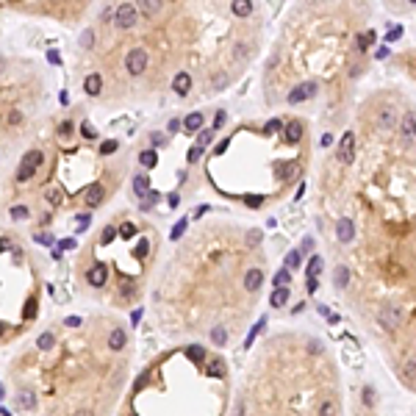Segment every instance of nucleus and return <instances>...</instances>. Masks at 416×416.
<instances>
[{
  "mask_svg": "<svg viewBox=\"0 0 416 416\" xmlns=\"http://www.w3.org/2000/svg\"><path fill=\"white\" fill-rule=\"evenodd\" d=\"M61 328L64 336H59L56 330H42L36 336L34 350L42 358V364H31L22 358L17 361L25 366H36L39 380L20 383L14 391V408L36 414L42 411V405L56 402L53 408L56 416H75L81 411L100 416L106 397L114 394L125 380V366L114 364V358L122 352L109 355L106 361L97 358L94 341L100 339L106 325L100 333H86V319L72 314L61 319Z\"/></svg>",
  "mask_w": 416,
  "mask_h": 416,
  "instance_id": "obj_1",
  "label": "nucleus"
},
{
  "mask_svg": "<svg viewBox=\"0 0 416 416\" xmlns=\"http://www.w3.org/2000/svg\"><path fill=\"white\" fill-rule=\"evenodd\" d=\"M39 164H44V153H42V150H28V153L22 155L20 170H17V180H20V183L28 180V178H34V172L39 170Z\"/></svg>",
  "mask_w": 416,
  "mask_h": 416,
  "instance_id": "obj_2",
  "label": "nucleus"
},
{
  "mask_svg": "<svg viewBox=\"0 0 416 416\" xmlns=\"http://www.w3.org/2000/svg\"><path fill=\"white\" fill-rule=\"evenodd\" d=\"M336 158H339V164H355V131H347L341 136Z\"/></svg>",
  "mask_w": 416,
  "mask_h": 416,
  "instance_id": "obj_3",
  "label": "nucleus"
},
{
  "mask_svg": "<svg viewBox=\"0 0 416 416\" xmlns=\"http://www.w3.org/2000/svg\"><path fill=\"white\" fill-rule=\"evenodd\" d=\"M316 92H319V84H316V81H303V84H297L291 89L286 100H289L291 106H300V103H306L308 97H314Z\"/></svg>",
  "mask_w": 416,
  "mask_h": 416,
  "instance_id": "obj_4",
  "label": "nucleus"
},
{
  "mask_svg": "<svg viewBox=\"0 0 416 416\" xmlns=\"http://www.w3.org/2000/svg\"><path fill=\"white\" fill-rule=\"evenodd\" d=\"M147 67V50H142V47H136V50H131L125 56V69L131 72V75H142Z\"/></svg>",
  "mask_w": 416,
  "mask_h": 416,
  "instance_id": "obj_5",
  "label": "nucleus"
},
{
  "mask_svg": "<svg viewBox=\"0 0 416 416\" xmlns=\"http://www.w3.org/2000/svg\"><path fill=\"white\" fill-rule=\"evenodd\" d=\"M399 139L405 145H416V111H408L405 117L399 119Z\"/></svg>",
  "mask_w": 416,
  "mask_h": 416,
  "instance_id": "obj_6",
  "label": "nucleus"
},
{
  "mask_svg": "<svg viewBox=\"0 0 416 416\" xmlns=\"http://www.w3.org/2000/svg\"><path fill=\"white\" fill-rule=\"evenodd\" d=\"M136 22V9H133V3H122L117 9V14H114V25L122 28V31H128V28H133Z\"/></svg>",
  "mask_w": 416,
  "mask_h": 416,
  "instance_id": "obj_7",
  "label": "nucleus"
},
{
  "mask_svg": "<svg viewBox=\"0 0 416 416\" xmlns=\"http://www.w3.org/2000/svg\"><path fill=\"white\" fill-rule=\"evenodd\" d=\"M303 133H306V125H303L300 119H289V122L283 125V139H286L289 145H300V142H303Z\"/></svg>",
  "mask_w": 416,
  "mask_h": 416,
  "instance_id": "obj_8",
  "label": "nucleus"
},
{
  "mask_svg": "<svg viewBox=\"0 0 416 416\" xmlns=\"http://www.w3.org/2000/svg\"><path fill=\"white\" fill-rule=\"evenodd\" d=\"M106 200V189L100 186V183H92V186L86 189V195H84V203L86 208H97V205Z\"/></svg>",
  "mask_w": 416,
  "mask_h": 416,
  "instance_id": "obj_9",
  "label": "nucleus"
},
{
  "mask_svg": "<svg viewBox=\"0 0 416 416\" xmlns=\"http://www.w3.org/2000/svg\"><path fill=\"white\" fill-rule=\"evenodd\" d=\"M397 111L391 109V106H380L377 109V125L380 128H394V122H397Z\"/></svg>",
  "mask_w": 416,
  "mask_h": 416,
  "instance_id": "obj_10",
  "label": "nucleus"
},
{
  "mask_svg": "<svg viewBox=\"0 0 416 416\" xmlns=\"http://www.w3.org/2000/svg\"><path fill=\"white\" fill-rule=\"evenodd\" d=\"M172 89H175V94L186 97L189 89H192V75H189V72H178V75H175V81H172Z\"/></svg>",
  "mask_w": 416,
  "mask_h": 416,
  "instance_id": "obj_11",
  "label": "nucleus"
},
{
  "mask_svg": "<svg viewBox=\"0 0 416 416\" xmlns=\"http://www.w3.org/2000/svg\"><path fill=\"white\" fill-rule=\"evenodd\" d=\"M399 377L411 386H416V358H408L405 364L399 366Z\"/></svg>",
  "mask_w": 416,
  "mask_h": 416,
  "instance_id": "obj_12",
  "label": "nucleus"
},
{
  "mask_svg": "<svg viewBox=\"0 0 416 416\" xmlns=\"http://www.w3.org/2000/svg\"><path fill=\"white\" fill-rule=\"evenodd\" d=\"M230 11H233L236 17H250V14H253V0H233V3H230Z\"/></svg>",
  "mask_w": 416,
  "mask_h": 416,
  "instance_id": "obj_13",
  "label": "nucleus"
},
{
  "mask_svg": "<svg viewBox=\"0 0 416 416\" xmlns=\"http://www.w3.org/2000/svg\"><path fill=\"white\" fill-rule=\"evenodd\" d=\"M377 39V31H364V34H358L355 36V50L358 53H366V47Z\"/></svg>",
  "mask_w": 416,
  "mask_h": 416,
  "instance_id": "obj_14",
  "label": "nucleus"
},
{
  "mask_svg": "<svg viewBox=\"0 0 416 416\" xmlns=\"http://www.w3.org/2000/svg\"><path fill=\"white\" fill-rule=\"evenodd\" d=\"M136 9H142L147 17H155V14L164 9V0H139V6H136Z\"/></svg>",
  "mask_w": 416,
  "mask_h": 416,
  "instance_id": "obj_15",
  "label": "nucleus"
},
{
  "mask_svg": "<svg viewBox=\"0 0 416 416\" xmlns=\"http://www.w3.org/2000/svg\"><path fill=\"white\" fill-rule=\"evenodd\" d=\"M147 192H150V180H147V175H145V172L133 175V195L136 197H145Z\"/></svg>",
  "mask_w": 416,
  "mask_h": 416,
  "instance_id": "obj_16",
  "label": "nucleus"
},
{
  "mask_svg": "<svg viewBox=\"0 0 416 416\" xmlns=\"http://www.w3.org/2000/svg\"><path fill=\"white\" fill-rule=\"evenodd\" d=\"M200 128H203V114H200V111H192V114L183 119V131L195 133V131H200Z\"/></svg>",
  "mask_w": 416,
  "mask_h": 416,
  "instance_id": "obj_17",
  "label": "nucleus"
},
{
  "mask_svg": "<svg viewBox=\"0 0 416 416\" xmlns=\"http://www.w3.org/2000/svg\"><path fill=\"white\" fill-rule=\"evenodd\" d=\"M100 89H103V78L100 75H89L84 81V92L86 94H92L94 97V94H100Z\"/></svg>",
  "mask_w": 416,
  "mask_h": 416,
  "instance_id": "obj_18",
  "label": "nucleus"
},
{
  "mask_svg": "<svg viewBox=\"0 0 416 416\" xmlns=\"http://www.w3.org/2000/svg\"><path fill=\"white\" fill-rule=\"evenodd\" d=\"M316 416H339V402H336V399H322V402H319V414Z\"/></svg>",
  "mask_w": 416,
  "mask_h": 416,
  "instance_id": "obj_19",
  "label": "nucleus"
},
{
  "mask_svg": "<svg viewBox=\"0 0 416 416\" xmlns=\"http://www.w3.org/2000/svg\"><path fill=\"white\" fill-rule=\"evenodd\" d=\"M322 269H325L322 255H311V261H308V278H319Z\"/></svg>",
  "mask_w": 416,
  "mask_h": 416,
  "instance_id": "obj_20",
  "label": "nucleus"
},
{
  "mask_svg": "<svg viewBox=\"0 0 416 416\" xmlns=\"http://www.w3.org/2000/svg\"><path fill=\"white\" fill-rule=\"evenodd\" d=\"M269 303H272L275 308H283L286 303H289V289H286V286H278V289H275V294H272Z\"/></svg>",
  "mask_w": 416,
  "mask_h": 416,
  "instance_id": "obj_21",
  "label": "nucleus"
},
{
  "mask_svg": "<svg viewBox=\"0 0 416 416\" xmlns=\"http://www.w3.org/2000/svg\"><path fill=\"white\" fill-rule=\"evenodd\" d=\"M139 164H142L145 170H153L155 164H158V155H155V150H142V153H139Z\"/></svg>",
  "mask_w": 416,
  "mask_h": 416,
  "instance_id": "obj_22",
  "label": "nucleus"
},
{
  "mask_svg": "<svg viewBox=\"0 0 416 416\" xmlns=\"http://www.w3.org/2000/svg\"><path fill=\"white\" fill-rule=\"evenodd\" d=\"M44 200H47V205H50V208H56V205H61L64 195H61V189H59V186H53V189H47V195H44Z\"/></svg>",
  "mask_w": 416,
  "mask_h": 416,
  "instance_id": "obj_23",
  "label": "nucleus"
},
{
  "mask_svg": "<svg viewBox=\"0 0 416 416\" xmlns=\"http://www.w3.org/2000/svg\"><path fill=\"white\" fill-rule=\"evenodd\" d=\"M158 197H161V195H158L155 189H150V192H147V195L142 197V211H150V208H153V205L158 203Z\"/></svg>",
  "mask_w": 416,
  "mask_h": 416,
  "instance_id": "obj_24",
  "label": "nucleus"
},
{
  "mask_svg": "<svg viewBox=\"0 0 416 416\" xmlns=\"http://www.w3.org/2000/svg\"><path fill=\"white\" fill-rule=\"evenodd\" d=\"M28 217H31V211H28V205H14V208H11V219H28Z\"/></svg>",
  "mask_w": 416,
  "mask_h": 416,
  "instance_id": "obj_25",
  "label": "nucleus"
},
{
  "mask_svg": "<svg viewBox=\"0 0 416 416\" xmlns=\"http://www.w3.org/2000/svg\"><path fill=\"white\" fill-rule=\"evenodd\" d=\"M300 250H291L289 255H286V269H294V266H300Z\"/></svg>",
  "mask_w": 416,
  "mask_h": 416,
  "instance_id": "obj_26",
  "label": "nucleus"
},
{
  "mask_svg": "<svg viewBox=\"0 0 416 416\" xmlns=\"http://www.w3.org/2000/svg\"><path fill=\"white\" fill-rule=\"evenodd\" d=\"M117 150H119V142H114V139H111V142H103V145H100V153H103V155L117 153Z\"/></svg>",
  "mask_w": 416,
  "mask_h": 416,
  "instance_id": "obj_27",
  "label": "nucleus"
},
{
  "mask_svg": "<svg viewBox=\"0 0 416 416\" xmlns=\"http://www.w3.org/2000/svg\"><path fill=\"white\" fill-rule=\"evenodd\" d=\"M203 150H205L203 145H195V147H192V150H189V164H197V161H200V155H203Z\"/></svg>",
  "mask_w": 416,
  "mask_h": 416,
  "instance_id": "obj_28",
  "label": "nucleus"
},
{
  "mask_svg": "<svg viewBox=\"0 0 416 416\" xmlns=\"http://www.w3.org/2000/svg\"><path fill=\"white\" fill-rule=\"evenodd\" d=\"M186 225H189V219H180L175 228H172V241H178L180 236H183V230H186Z\"/></svg>",
  "mask_w": 416,
  "mask_h": 416,
  "instance_id": "obj_29",
  "label": "nucleus"
},
{
  "mask_svg": "<svg viewBox=\"0 0 416 416\" xmlns=\"http://www.w3.org/2000/svg\"><path fill=\"white\" fill-rule=\"evenodd\" d=\"M281 128H283L281 119H269V122H266V128H263V133H278Z\"/></svg>",
  "mask_w": 416,
  "mask_h": 416,
  "instance_id": "obj_30",
  "label": "nucleus"
},
{
  "mask_svg": "<svg viewBox=\"0 0 416 416\" xmlns=\"http://www.w3.org/2000/svg\"><path fill=\"white\" fill-rule=\"evenodd\" d=\"M81 136H84V139H97V131H94L89 122H84V125H81Z\"/></svg>",
  "mask_w": 416,
  "mask_h": 416,
  "instance_id": "obj_31",
  "label": "nucleus"
},
{
  "mask_svg": "<svg viewBox=\"0 0 416 416\" xmlns=\"http://www.w3.org/2000/svg\"><path fill=\"white\" fill-rule=\"evenodd\" d=\"M291 278H289V269H281L278 275H275V286H286Z\"/></svg>",
  "mask_w": 416,
  "mask_h": 416,
  "instance_id": "obj_32",
  "label": "nucleus"
},
{
  "mask_svg": "<svg viewBox=\"0 0 416 416\" xmlns=\"http://www.w3.org/2000/svg\"><path fill=\"white\" fill-rule=\"evenodd\" d=\"M225 119H228V114H225V111H217V114H214V131H219L222 125H225Z\"/></svg>",
  "mask_w": 416,
  "mask_h": 416,
  "instance_id": "obj_33",
  "label": "nucleus"
},
{
  "mask_svg": "<svg viewBox=\"0 0 416 416\" xmlns=\"http://www.w3.org/2000/svg\"><path fill=\"white\" fill-rule=\"evenodd\" d=\"M399 36H402V25H394V28H389V34H386V39H389V42H397Z\"/></svg>",
  "mask_w": 416,
  "mask_h": 416,
  "instance_id": "obj_34",
  "label": "nucleus"
},
{
  "mask_svg": "<svg viewBox=\"0 0 416 416\" xmlns=\"http://www.w3.org/2000/svg\"><path fill=\"white\" fill-rule=\"evenodd\" d=\"M364 405H366V408L374 405V391H372V386H366V389H364Z\"/></svg>",
  "mask_w": 416,
  "mask_h": 416,
  "instance_id": "obj_35",
  "label": "nucleus"
},
{
  "mask_svg": "<svg viewBox=\"0 0 416 416\" xmlns=\"http://www.w3.org/2000/svg\"><path fill=\"white\" fill-rule=\"evenodd\" d=\"M211 136H214V131H200V136H197V145H208L211 142Z\"/></svg>",
  "mask_w": 416,
  "mask_h": 416,
  "instance_id": "obj_36",
  "label": "nucleus"
},
{
  "mask_svg": "<svg viewBox=\"0 0 416 416\" xmlns=\"http://www.w3.org/2000/svg\"><path fill=\"white\" fill-rule=\"evenodd\" d=\"M150 142H153L155 147H161V145H167V142H164V133H158V131H153V133H150Z\"/></svg>",
  "mask_w": 416,
  "mask_h": 416,
  "instance_id": "obj_37",
  "label": "nucleus"
},
{
  "mask_svg": "<svg viewBox=\"0 0 416 416\" xmlns=\"http://www.w3.org/2000/svg\"><path fill=\"white\" fill-rule=\"evenodd\" d=\"M92 42H94V34H92V31H84V36H81V44H84V47H89Z\"/></svg>",
  "mask_w": 416,
  "mask_h": 416,
  "instance_id": "obj_38",
  "label": "nucleus"
},
{
  "mask_svg": "<svg viewBox=\"0 0 416 416\" xmlns=\"http://www.w3.org/2000/svg\"><path fill=\"white\" fill-rule=\"evenodd\" d=\"M225 150H228V139H222L219 145L214 147V153H217V155H222V153H225Z\"/></svg>",
  "mask_w": 416,
  "mask_h": 416,
  "instance_id": "obj_39",
  "label": "nucleus"
},
{
  "mask_svg": "<svg viewBox=\"0 0 416 416\" xmlns=\"http://www.w3.org/2000/svg\"><path fill=\"white\" fill-rule=\"evenodd\" d=\"M316 286H319V283H316V278H308V283H306L308 294H314V291H316Z\"/></svg>",
  "mask_w": 416,
  "mask_h": 416,
  "instance_id": "obj_40",
  "label": "nucleus"
},
{
  "mask_svg": "<svg viewBox=\"0 0 416 416\" xmlns=\"http://www.w3.org/2000/svg\"><path fill=\"white\" fill-rule=\"evenodd\" d=\"M167 203H170V205H172V208H175V205H178V203H180V197H178V192H172V195H170V197H167Z\"/></svg>",
  "mask_w": 416,
  "mask_h": 416,
  "instance_id": "obj_41",
  "label": "nucleus"
},
{
  "mask_svg": "<svg viewBox=\"0 0 416 416\" xmlns=\"http://www.w3.org/2000/svg\"><path fill=\"white\" fill-rule=\"evenodd\" d=\"M47 59H50V64H61V56H59L56 50H50V53H47Z\"/></svg>",
  "mask_w": 416,
  "mask_h": 416,
  "instance_id": "obj_42",
  "label": "nucleus"
},
{
  "mask_svg": "<svg viewBox=\"0 0 416 416\" xmlns=\"http://www.w3.org/2000/svg\"><path fill=\"white\" fill-rule=\"evenodd\" d=\"M389 47H377V53H374V56H377V59H389Z\"/></svg>",
  "mask_w": 416,
  "mask_h": 416,
  "instance_id": "obj_43",
  "label": "nucleus"
},
{
  "mask_svg": "<svg viewBox=\"0 0 416 416\" xmlns=\"http://www.w3.org/2000/svg\"><path fill=\"white\" fill-rule=\"evenodd\" d=\"M303 250H314V239H311V236L303 239Z\"/></svg>",
  "mask_w": 416,
  "mask_h": 416,
  "instance_id": "obj_44",
  "label": "nucleus"
},
{
  "mask_svg": "<svg viewBox=\"0 0 416 416\" xmlns=\"http://www.w3.org/2000/svg\"><path fill=\"white\" fill-rule=\"evenodd\" d=\"M59 103H61V106H67V103H69V92H67V89L59 94Z\"/></svg>",
  "mask_w": 416,
  "mask_h": 416,
  "instance_id": "obj_45",
  "label": "nucleus"
},
{
  "mask_svg": "<svg viewBox=\"0 0 416 416\" xmlns=\"http://www.w3.org/2000/svg\"><path fill=\"white\" fill-rule=\"evenodd\" d=\"M180 128H183V122H178V119H172V122H170V131H172V133H175V131H180Z\"/></svg>",
  "mask_w": 416,
  "mask_h": 416,
  "instance_id": "obj_46",
  "label": "nucleus"
},
{
  "mask_svg": "<svg viewBox=\"0 0 416 416\" xmlns=\"http://www.w3.org/2000/svg\"><path fill=\"white\" fill-rule=\"evenodd\" d=\"M330 145H333V136L325 133V136H322V147H330Z\"/></svg>",
  "mask_w": 416,
  "mask_h": 416,
  "instance_id": "obj_47",
  "label": "nucleus"
},
{
  "mask_svg": "<svg viewBox=\"0 0 416 416\" xmlns=\"http://www.w3.org/2000/svg\"><path fill=\"white\" fill-rule=\"evenodd\" d=\"M69 131H72V125H69V122H64V125L59 128V133H64V136H69Z\"/></svg>",
  "mask_w": 416,
  "mask_h": 416,
  "instance_id": "obj_48",
  "label": "nucleus"
},
{
  "mask_svg": "<svg viewBox=\"0 0 416 416\" xmlns=\"http://www.w3.org/2000/svg\"><path fill=\"white\" fill-rule=\"evenodd\" d=\"M0 67H3V56H0Z\"/></svg>",
  "mask_w": 416,
  "mask_h": 416,
  "instance_id": "obj_49",
  "label": "nucleus"
},
{
  "mask_svg": "<svg viewBox=\"0 0 416 416\" xmlns=\"http://www.w3.org/2000/svg\"><path fill=\"white\" fill-rule=\"evenodd\" d=\"M408 3H414V6H416V0H408Z\"/></svg>",
  "mask_w": 416,
  "mask_h": 416,
  "instance_id": "obj_50",
  "label": "nucleus"
}]
</instances>
